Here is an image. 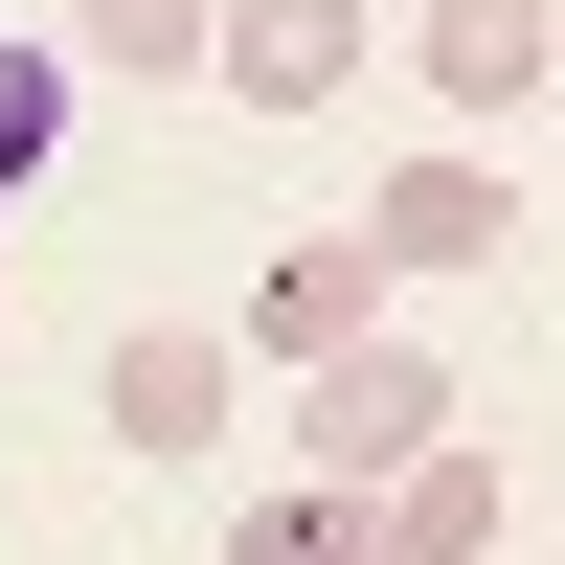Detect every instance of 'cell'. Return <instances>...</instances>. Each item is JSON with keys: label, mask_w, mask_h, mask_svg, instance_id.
<instances>
[{"label": "cell", "mask_w": 565, "mask_h": 565, "mask_svg": "<svg viewBox=\"0 0 565 565\" xmlns=\"http://www.w3.org/2000/svg\"><path fill=\"white\" fill-rule=\"evenodd\" d=\"M204 340H226V362H295V385H317L340 340H385V271H362L340 226H295V249L249 271V317H204Z\"/></svg>", "instance_id": "cell-3"}, {"label": "cell", "mask_w": 565, "mask_h": 565, "mask_svg": "<svg viewBox=\"0 0 565 565\" xmlns=\"http://www.w3.org/2000/svg\"><path fill=\"white\" fill-rule=\"evenodd\" d=\"M90 430H136V476L204 452V430H226V340H204V317H136V340L90 362Z\"/></svg>", "instance_id": "cell-6"}, {"label": "cell", "mask_w": 565, "mask_h": 565, "mask_svg": "<svg viewBox=\"0 0 565 565\" xmlns=\"http://www.w3.org/2000/svg\"><path fill=\"white\" fill-rule=\"evenodd\" d=\"M498 521H521V498H498V452L452 430L430 476H385V498H362V565H498Z\"/></svg>", "instance_id": "cell-7"}, {"label": "cell", "mask_w": 565, "mask_h": 565, "mask_svg": "<svg viewBox=\"0 0 565 565\" xmlns=\"http://www.w3.org/2000/svg\"><path fill=\"white\" fill-rule=\"evenodd\" d=\"M226 565H362V498H295V476H271L249 521H226Z\"/></svg>", "instance_id": "cell-9"}, {"label": "cell", "mask_w": 565, "mask_h": 565, "mask_svg": "<svg viewBox=\"0 0 565 565\" xmlns=\"http://www.w3.org/2000/svg\"><path fill=\"white\" fill-rule=\"evenodd\" d=\"M340 249H362V271H498V249H521V181H498V159H407Z\"/></svg>", "instance_id": "cell-4"}, {"label": "cell", "mask_w": 565, "mask_h": 565, "mask_svg": "<svg viewBox=\"0 0 565 565\" xmlns=\"http://www.w3.org/2000/svg\"><path fill=\"white\" fill-rule=\"evenodd\" d=\"M204 90H249V114L362 90V0H204Z\"/></svg>", "instance_id": "cell-5"}, {"label": "cell", "mask_w": 565, "mask_h": 565, "mask_svg": "<svg viewBox=\"0 0 565 565\" xmlns=\"http://www.w3.org/2000/svg\"><path fill=\"white\" fill-rule=\"evenodd\" d=\"M452 430H476V407H452L430 340H340V362L295 385V498H385V476H430Z\"/></svg>", "instance_id": "cell-1"}, {"label": "cell", "mask_w": 565, "mask_h": 565, "mask_svg": "<svg viewBox=\"0 0 565 565\" xmlns=\"http://www.w3.org/2000/svg\"><path fill=\"white\" fill-rule=\"evenodd\" d=\"M407 90L452 114V159H476V136H521L543 90H565V0H430V23H407Z\"/></svg>", "instance_id": "cell-2"}, {"label": "cell", "mask_w": 565, "mask_h": 565, "mask_svg": "<svg viewBox=\"0 0 565 565\" xmlns=\"http://www.w3.org/2000/svg\"><path fill=\"white\" fill-rule=\"evenodd\" d=\"M68 68H136V90L204 68V0H68Z\"/></svg>", "instance_id": "cell-8"}, {"label": "cell", "mask_w": 565, "mask_h": 565, "mask_svg": "<svg viewBox=\"0 0 565 565\" xmlns=\"http://www.w3.org/2000/svg\"><path fill=\"white\" fill-rule=\"evenodd\" d=\"M45 159H68V45H23V68H0V204H23Z\"/></svg>", "instance_id": "cell-10"}]
</instances>
